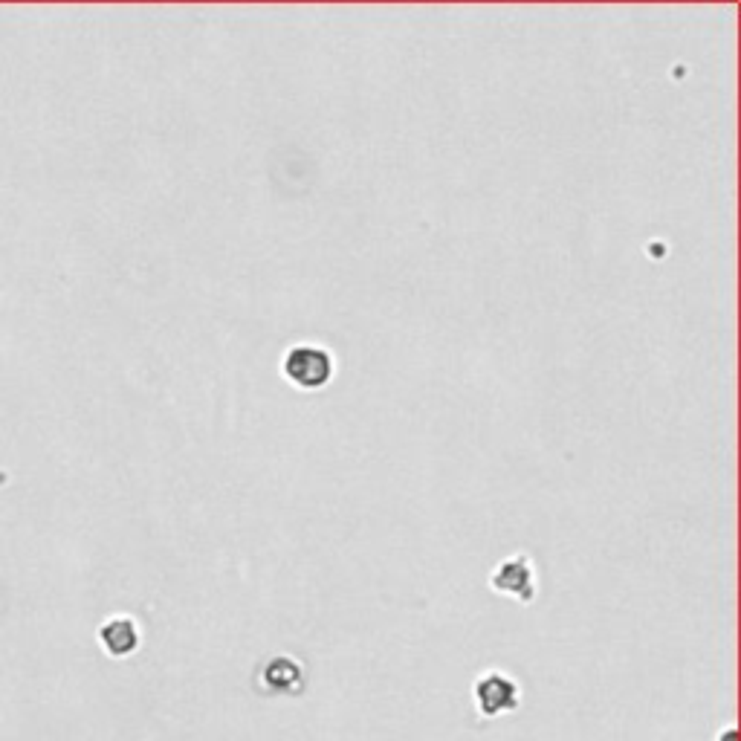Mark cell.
I'll use <instances>...</instances> for the list:
<instances>
[{"label":"cell","instance_id":"6da1fadb","mask_svg":"<svg viewBox=\"0 0 741 741\" xmlns=\"http://www.w3.org/2000/svg\"><path fill=\"white\" fill-rule=\"evenodd\" d=\"M281 371L296 388L316 391V388H325L333 380L336 362H333V354L328 348L313 345V342H302V345H293L284 354Z\"/></svg>","mask_w":741,"mask_h":741},{"label":"cell","instance_id":"7a4b0ae2","mask_svg":"<svg viewBox=\"0 0 741 741\" xmlns=\"http://www.w3.org/2000/svg\"><path fill=\"white\" fill-rule=\"evenodd\" d=\"M472 698H475V710L484 715V718H501V715L516 713L519 704H522L519 684L510 675H504L501 669L484 672L475 681Z\"/></svg>","mask_w":741,"mask_h":741},{"label":"cell","instance_id":"3957f363","mask_svg":"<svg viewBox=\"0 0 741 741\" xmlns=\"http://www.w3.org/2000/svg\"><path fill=\"white\" fill-rule=\"evenodd\" d=\"M490 588L501 597H513L522 605L536 600V568L527 553H513L504 562H498L490 577Z\"/></svg>","mask_w":741,"mask_h":741},{"label":"cell","instance_id":"277c9868","mask_svg":"<svg viewBox=\"0 0 741 741\" xmlns=\"http://www.w3.org/2000/svg\"><path fill=\"white\" fill-rule=\"evenodd\" d=\"M99 640L110 658H128L139 649V626L131 617H110L99 629Z\"/></svg>","mask_w":741,"mask_h":741},{"label":"cell","instance_id":"5b68a950","mask_svg":"<svg viewBox=\"0 0 741 741\" xmlns=\"http://www.w3.org/2000/svg\"><path fill=\"white\" fill-rule=\"evenodd\" d=\"M261 678H264V687L270 692H281V695H296L304 684L302 666L293 658H287V655L270 658V663L261 672Z\"/></svg>","mask_w":741,"mask_h":741},{"label":"cell","instance_id":"8992f818","mask_svg":"<svg viewBox=\"0 0 741 741\" xmlns=\"http://www.w3.org/2000/svg\"><path fill=\"white\" fill-rule=\"evenodd\" d=\"M721 741H736V730H727V733L721 736Z\"/></svg>","mask_w":741,"mask_h":741}]
</instances>
